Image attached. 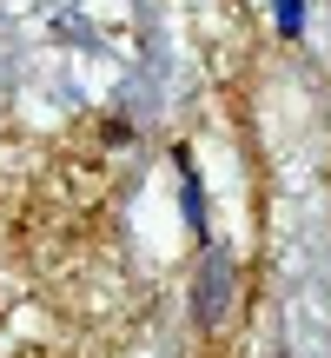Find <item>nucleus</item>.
<instances>
[{
    "mask_svg": "<svg viewBox=\"0 0 331 358\" xmlns=\"http://www.w3.org/2000/svg\"><path fill=\"white\" fill-rule=\"evenodd\" d=\"M232 306H239V259L226 245H205V259L192 266V319H199V332H219Z\"/></svg>",
    "mask_w": 331,
    "mask_h": 358,
    "instance_id": "obj_1",
    "label": "nucleus"
},
{
    "mask_svg": "<svg viewBox=\"0 0 331 358\" xmlns=\"http://www.w3.org/2000/svg\"><path fill=\"white\" fill-rule=\"evenodd\" d=\"M179 173H186V219H192V232H205V192H199V173H192L186 146H179Z\"/></svg>",
    "mask_w": 331,
    "mask_h": 358,
    "instance_id": "obj_2",
    "label": "nucleus"
},
{
    "mask_svg": "<svg viewBox=\"0 0 331 358\" xmlns=\"http://www.w3.org/2000/svg\"><path fill=\"white\" fill-rule=\"evenodd\" d=\"M298 27H305V0H279V34L292 40Z\"/></svg>",
    "mask_w": 331,
    "mask_h": 358,
    "instance_id": "obj_3",
    "label": "nucleus"
}]
</instances>
